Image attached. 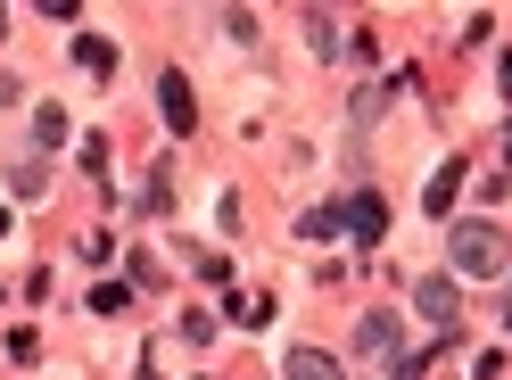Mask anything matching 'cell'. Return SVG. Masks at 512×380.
Wrapping results in <instances>:
<instances>
[{
	"label": "cell",
	"mask_w": 512,
	"mask_h": 380,
	"mask_svg": "<svg viewBox=\"0 0 512 380\" xmlns=\"http://www.w3.org/2000/svg\"><path fill=\"white\" fill-rule=\"evenodd\" d=\"M504 232L496 224H455V240H446V257H455V273H496L504 265Z\"/></svg>",
	"instance_id": "obj_1"
},
{
	"label": "cell",
	"mask_w": 512,
	"mask_h": 380,
	"mask_svg": "<svg viewBox=\"0 0 512 380\" xmlns=\"http://www.w3.org/2000/svg\"><path fill=\"white\" fill-rule=\"evenodd\" d=\"M339 224L356 232L364 248H372V240H389V199H380V190H356V199L339 207Z\"/></svg>",
	"instance_id": "obj_2"
},
{
	"label": "cell",
	"mask_w": 512,
	"mask_h": 380,
	"mask_svg": "<svg viewBox=\"0 0 512 380\" xmlns=\"http://www.w3.org/2000/svg\"><path fill=\"white\" fill-rule=\"evenodd\" d=\"M413 306H422V314H430L438 331H455V323H463V298H455V281H446V273H430V281H413Z\"/></svg>",
	"instance_id": "obj_3"
},
{
	"label": "cell",
	"mask_w": 512,
	"mask_h": 380,
	"mask_svg": "<svg viewBox=\"0 0 512 380\" xmlns=\"http://www.w3.org/2000/svg\"><path fill=\"white\" fill-rule=\"evenodd\" d=\"M157 108H166L174 133H190V124H199V108H190V83H182V75H157Z\"/></svg>",
	"instance_id": "obj_4"
},
{
	"label": "cell",
	"mask_w": 512,
	"mask_h": 380,
	"mask_svg": "<svg viewBox=\"0 0 512 380\" xmlns=\"http://www.w3.org/2000/svg\"><path fill=\"white\" fill-rule=\"evenodd\" d=\"M356 347H364V356H405V347H397V314H364Z\"/></svg>",
	"instance_id": "obj_5"
},
{
	"label": "cell",
	"mask_w": 512,
	"mask_h": 380,
	"mask_svg": "<svg viewBox=\"0 0 512 380\" xmlns=\"http://www.w3.org/2000/svg\"><path fill=\"white\" fill-rule=\"evenodd\" d=\"M281 380H339V364L323 356V347H298V356L281 364Z\"/></svg>",
	"instance_id": "obj_6"
},
{
	"label": "cell",
	"mask_w": 512,
	"mask_h": 380,
	"mask_svg": "<svg viewBox=\"0 0 512 380\" xmlns=\"http://www.w3.org/2000/svg\"><path fill=\"white\" fill-rule=\"evenodd\" d=\"M455 190H463V166H438V182L422 190V207H430V215H446V207H455Z\"/></svg>",
	"instance_id": "obj_7"
},
{
	"label": "cell",
	"mask_w": 512,
	"mask_h": 380,
	"mask_svg": "<svg viewBox=\"0 0 512 380\" xmlns=\"http://www.w3.org/2000/svg\"><path fill=\"white\" fill-rule=\"evenodd\" d=\"M232 323L240 331H265L273 323V298H232Z\"/></svg>",
	"instance_id": "obj_8"
},
{
	"label": "cell",
	"mask_w": 512,
	"mask_h": 380,
	"mask_svg": "<svg viewBox=\"0 0 512 380\" xmlns=\"http://www.w3.org/2000/svg\"><path fill=\"white\" fill-rule=\"evenodd\" d=\"M75 58H83V67H91V75H108V67H116V50H108L100 34H83V42H75Z\"/></svg>",
	"instance_id": "obj_9"
},
{
	"label": "cell",
	"mask_w": 512,
	"mask_h": 380,
	"mask_svg": "<svg viewBox=\"0 0 512 380\" xmlns=\"http://www.w3.org/2000/svg\"><path fill=\"white\" fill-rule=\"evenodd\" d=\"M34 133L58 149V141H75V124H67V108H42V116H34Z\"/></svg>",
	"instance_id": "obj_10"
},
{
	"label": "cell",
	"mask_w": 512,
	"mask_h": 380,
	"mask_svg": "<svg viewBox=\"0 0 512 380\" xmlns=\"http://www.w3.org/2000/svg\"><path fill=\"white\" fill-rule=\"evenodd\" d=\"M9 199H42V166H9Z\"/></svg>",
	"instance_id": "obj_11"
},
{
	"label": "cell",
	"mask_w": 512,
	"mask_h": 380,
	"mask_svg": "<svg viewBox=\"0 0 512 380\" xmlns=\"http://www.w3.org/2000/svg\"><path fill=\"white\" fill-rule=\"evenodd\" d=\"M298 232H306V240H339L347 224H339V207H323V215H306V224H298Z\"/></svg>",
	"instance_id": "obj_12"
},
{
	"label": "cell",
	"mask_w": 512,
	"mask_h": 380,
	"mask_svg": "<svg viewBox=\"0 0 512 380\" xmlns=\"http://www.w3.org/2000/svg\"><path fill=\"white\" fill-rule=\"evenodd\" d=\"M306 34H314V50H323V58H331V50H339V25H331V17H323V9H314V17H306Z\"/></svg>",
	"instance_id": "obj_13"
},
{
	"label": "cell",
	"mask_w": 512,
	"mask_h": 380,
	"mask_svg": "<svg viewBox=\"0 0 512 380\" xmlns=\"http://www.w3.org/2000/svg\"><path fill=\"white\" fill-rule=\"evenodd\" d=\"M75 248H83V265H108V257H116V240H108V232H83Z\"/></svg>",
	"instance_id": "obj_14"
},
{
	"label": "cell",
	"mask_w": 512,
	"mask_h": 380,
	"mask_svg": "<svg viewBox=\"0 0 512 380\" xmlns=\"http://www.w3.org/2000/svg\"><path fill=\"white\" fill-rule=\"evenodd\" d=\"M389 380H430V364L422 356H389Z\"/></svg>",
	"instance_id": "obj_15"
},
{
	"label": "cell",
	"mask_w": 512,
	"mask_h": 380,
	"mask_svg": "<svg viewBox=\"0 0 512 380\" xmlns=\"http://www.w3.org/2000/svg\"><path fill=\"white\" fill-rule=\"evenodd\" d=\"M504 91H512V58H504Z\"/></svg>",
	"instance_id": "obj_16"
},
{
	"label": "cell",
	"mask_w": 512,
	"mask_h": 380,
	"mask_svg": "<svg viewBox=\"0 0 512 380\" xmlns=\"http://www.w3.org/2000/svg\"><path fill=\"white\" fill-rule=\"evenodd\" d=\"M0 232H9V207H0Z\"/></svg>",
	"instance_id": "obj_17"
},
{
	"label": "cell",
	"mask_w": 512,
	"mask_h": 380,
	"mask_svg": "<svg viewBox=\"0 0 512 380\" xmlns=\"http://www.w3.org/2000/svg\"><path fill=\"white\" fill-rule=\"evenodd\" d=\"M504 149H512V133H504Z\"/></svg>",
	"instance_id": "obj_18"
}]
</instances>
